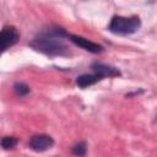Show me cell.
<instances>
[{
	"label": "cell",
	"mask_w": 157,
	"mask_h": 157,
	"mask_svg": "<svg viewBox=\"0 0 157 157\" xmlns=\"http://www.w3.org/2000/svg\"><path fill=\"white\" fill-rule=\"evenodd\" d=\"M13 90H15V92H16L17 96H26V94L29 92V87H28L26 83H23V82H17V83H15Z\"/></svg>",
	"instance_id": "ba28073f"
},
{
	"label": "cell",
	"mask_w": 157,
	"mask_h": 157,
	"mask_svg": "<svg viewBox=\"0 0 157 157\" xmlns=\"http://www.w3.org/2000/svg\"><path fill=\"white\" fill-rule=\"evenodd\" d=\"M86 150H87L86 144L80 142V144H77L72 147V153L76 155V156H83V155H86Z\"/></svg>",
	"instance_id": "30bf717a"
},
{
	"label": "cell",
	"mask_w": 157,
	"mask_h": 157,
	"mask_svg": "<svg viewBox=\"0 0 157 157\" xmlns=\"http://www.w3.org/2000/svg\"><path fill=\"white\" fill-rule=\"evenodd\" d=\"M61 38L54 37L52 34L45 33L43 37L36 38L29 43V45L47 55H64L66 54V47L60 40Z\"/></svg>",
	"instance_id": "6da1fadb"
},
{
	"label": "cell",
	"mask_w": 157,
	"mask_h": 157,
	"mask_svg": "<svg viewBox=\"0 0 157 157\" xmlns=\"http://www.w3.org/2000/svg\"><path fill=\"white\" fill-rule=\"evenodd\" d=\"M92 69L101 77H104V76H108V77L120 76V71L117 67L110 66V65H105V64H101V63H93L92 64Z\"/></svg>",
	"instance_id": "8992f818"
},
{
	"label": "cell",
	"mask_w": 157,
	"mask_h": 157,
	"mask_svg": "<svg viewBox=\"0 0 157 157\" xmlns=\"http://www.w3.org/2000/svg\"><path fill=\"white\" fill-rule=\"evenodd\" d=\"M101 78H102V77H101L98 74H94V75H88V74H86V75L78 76L77 80H76V83H77L78 87L85 88V87H88V86L94 85V83L98 82Z\"/></svg>",
	"instance_id": "52a82bcc"
},
{
	"label": "cell",
	"mask_w": 157,
	"mask_h": 157,
	"mask_svg": "<svg viewBox=\"0 0 157 157\" xmlns=\"http://www.w3.org/2000/svg\"><path fill=\"white\" fill-rule=\"evenodd\" d=\"M141 26V21L137 16L131 17H123V16H114L109 23L108 29L114 34H131L135 33Z\"/></svg>",
	"instance_id": "7a4b0ae2"
},
{
	"label": "cell",
	"mask_w": 157,
	"mask_h": 157,
	"mask_svg": "<svg viewBox=\"0 0 157 157\" xmlns=\"http://www.w3.org/2000/svg\"><path fill=\"white\" fill-rule=\"evenodd\" d=\"M18 32L13 26H6L2 28L1 34H0V45H1V50L5 52L9 47L13 45L17 40H18Z\"/></svg>",
	"instance_id": "3957f363"
},
{
	"label": "cell",
	"mask_w": 157,
	"mask_h": 157,
	"mask_svg": "<svg viewBox=\"0 0 157 157\" xmlns=\"http://www.w3.org/2000/svg\"><path fill=\"white\" fill-rule=\"evenodd\" d=\"M54 145V140L49 135H34L29 140V147L36 152H42L48 148H50Z\"/></svg>",
	"instance_id": "277c9868"
},
{
	"label": "cell",
	"mask_w": 157,
	"mask_h": 157,
	"mask_svg": "<svg viewBox=\"0 0 157 157\" xmlns=\"http://www.w3.org/2000/svg\"><path fill=\"white\" fill-rule=\"evenodd\" d=\"M69 38H70V40H71L72 43H75L77 47H80V48H82V49H85V50H87V52H91V53H101V52L103 50V48H102L99 44L93 43V42L86 39V38H83V37L75 36V34H70Z\"/></svg>",
	"instance_id": "5b68a950"
},
{
	"label": "cell",
	"mask_w": 157,
	"mask_h": 157,
	"mask_svg": "<svg viewBox=\"0 0 157 157\" xmlns=\"http://www.w3.org/2000/svg\"><path fill=\"white\" fill-rule=\"evenodd\" d=\"M17 144V140L12 136H5L2 137L1 140V146L5 148V150H9V148H13Z\"/></svg>",
	"instance_id": "9c48e42d"
}]
</instances>
